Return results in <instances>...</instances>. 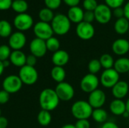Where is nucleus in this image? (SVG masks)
I'll return each instance as SVG.
<instances>
[{
	"instance_id": "obj_48",
	"label": "nucleus",
	"mask_w": 129,
	"mask_h": 128,
	"mask_svg": "<svg viewBox=\"0 0 129 128\" xmlns=\"http://www.w3.org/2000/svg\"><path fill=\"white\" fill-rule=\"evenodd\" d=\"M60 128H76L75 127V124H64L63 126H62Z\"/></svg>"
},
{
	"instance_id": "obj_24",
	"label": "nucleus",
	"mask_w": 129,
	"mask_h": 128,
	"mask_svg": "<svg viewBox=\"0 0 129 128\" xmlns=\"http://www.w3.org/2000/svg\"><path fill=\"white\" fill-rule=\"evenodd\" d=\"M51 76L57 84L63 82L66 78V71L63 67L54 66L51 70Z\"/></svg>"
},
{
	"instance_id": "obj_1",
	"label": "nucleus",
	"mask_w": 129,
	"mask_h": 128,
	"mask_svg": "<svg viewBox=\"0 0 129 128\" xmlns=\"http://www.w3.org/2000/svg\"><path fill=\"white\" fill-rule=\"evenodd\" d=\"M39 102L42 109L51 112L58 106L60 100L54 89L45 88L41 91Z\"/></svg>"
},
{
	"instance_id": "obj_52",
	"label": "nucleus",
	"mask_w": 129,
	"mask_h": 128,
	"mask_svg": "<svg viewBox=\"0 0 129 128\" xmlns=\"http://www.w3.org/2000/svg\"><path fill=\"white\" fill-rule=\"evenodd\" d=\"M1 114H2V112H1V109H0V117H1Z\"/></svg>"
},
{
	"instance_id": "obj_26",
	"label": "nucleus",
	"mask_w": 129,
	"mask_h": 128,
	"mask_svg": "<svg viewBox=\"0 0 129 128\" xmlns=\"http://www.w3.org/2000/svg\"><path fill=\"white\" fill-rule=\"evenodd\" d=\"M51 119L52 118H51V112L46 110H43V109H42L39 112L38 116H37V120H38L39 124L44 127L49 125L51 122Z\"/></svg>"
},
{
	"instance_id": "obj_27",
	"label": "nucleus",
	"mask_w": 129,
	"mask_h": 128,
	"mask_svg": "<svg viewBox=\"0 0 129 128\" xmlns=\"http://www.w3.org/2000/svg\"><path fill=\"white\" fill-rule=\"evenodd\" d=\"M28 3L25 0H14L12 2L11 8L17 14L26 13L28 10Z\"/></svg>"
},
{
	"instance_id": "obj_33",
	"label": "nucleus",
	"mask_w": 129,
	"mask_h": 128,
	"mask_svg": "<svg viewBox=\"0 0 129 128\" xmlns=\"http://www.w3.org/2000/svg\"><path fill=\"white\" fill-rule=\"evenodd\" d=\"M11 48L7 45H0V60L5 61L9 60V57L11 54Z\"/></svg>"
},
{
	"instance_id": "obj_18",
	"label": "nucleus",
	"mask_w": 129,
	"mask_h": 128,
	"mask_svg": "<svg viewBox=\"0 0 129 128\" xmlns=\"http://www.w3.org/2000/svg\"><path fill=\"white\" fill-rule=\"evenodd\" d=\"M70 60V55L67 51L64 50H58L57 51L53 53L51 61L55 66H64L68 63Z\"/></svg>"
},
{
	"instance_id": "obj_47",
	"label": "nucleus",
	"mask_w": 129,
	"mask_h": 128,
	"mask_svg": "<svg viewBox=\"0 0 129 128\" xmlns=\"http://www.w3.org/2000/svg\"><path fill=\"white\" fill-rule=\"evenodd\" d=\"M2 63H3V66H4L5 69V68H8V67L10 66L11 62H10V60H7L2 61Z\"/></svg>"
},
{
	"instance_id": "obj_20",
	"label": "nucleus",
	"mask_w": 129,
	"mask_h": 128,
	"mask_svg": "<svg viewBox=\"0 0 129 128\" xmlns=\"http://www.w3.org/2000/svg\"><path fill=\"white\" fill-rule=\"evenodd\" d=\"M26 55L20 51H13L9 57V60L12 65L17 67H23L26 65Z\"/></svg>"
},
{
	"instance_id": "obj_36",
	"label": "nucleus",
	"mask_w": 129,
	"mask_h": 128,
	"mask_svg": "<svg viewBox=\"0 0 129 128\" xmlns=\"http://www.w3.org/2000/svg\"><path fill=\"white\" fill-rule=\"evenodd\" d=\"M124 2L125 0H105L106 5L113 9L122 7V5L124 4Z\"/></svg>"
},
{
	"instance_id": "obj_49",
	"label": "nucleus",
	"mask_w": 129,
	"mask_h": 128,
	"mask_svg": "<svg viewBox=\"0 0 129 128\" xmlns=\"http://www.w3.org/2000/svg\"><path fill=\"white\" fill-rule=\"evenodd\" d=\"M4 70H5V67H4V66H3L2 61H1V60H0V76L2 75V73H3Z\"/></svg>"
},
{
	"instance_id": "obj_17",
	"label": "nucleus",
	"mask_w": 129,
	"mask_h": 128,
	"mask_svg": "<svg viewBox=\"0 0 129 128\" xmlns=\"http://www.w3.org/2000/svg\"><path fill=\"white\" fill-rule=\"evenodd\" d=\"M113 52L118 56H124L129 51V41L125 38H118L112 45Z\"/></svg>"
},
{
	"instance_id": "obj_46",
	"label": "nucleus",
	"mask_w": 129,
	"mask_h": 128,
	"mask_svg": "<svg viewBox=\"0 0 129 128\" xmlns=\"http://www.w3.org/2000/svg\"><path fill=\"white\" fill-rule=\"evenodd\" d=\"M123 9H124V13H125V17L129 20V2H128L125 5Z\"/></svg>"
},
{
	"instance_id": "obj_37",
	"label": "nucleus",
	"mask_w": 129,
	"mask_h": 128,
	"mask_svg": "<svg viewBox=\"0 0 129 128\" xmlns=\"http://www.w3.org/2000/svg\"><path fill=\"white\" fill-rule=\"evenodd\" d=\"M95 20V16L94 11H84V16H83V21L89 23H92V22Z\"/></svg>"
},
{
	"instance_id": "obj_31",
	"label": "nucleus",
	"mask_w": 129,
	"mask_h": 128,
	"mask_svg": "<svg viewBox=\"0 0 129 128\" xmlns=\"http://www.w3.org/2000/svg\"><path fill=\"white\" fill-rule=\"evenodd\" d=\"M46 43V47H47V50L49 51H51L53 53L57 51L58 50H60V41L56 38V37H51L48 39H47L45 41Z\"/></svg>"
},
{
	"instance_id": "obj_53",
	"label": "nucleus",
	"mask_w": 129,
	"mask_h": 128,
	"mask_svg": "<svg viewBox=\"0 0 129 128\" xmlns=\"http://www.w3.org/2000/svg\"><path fill=\"white\" fill-rule=\"evenodd\" d=\"M128 76H129V72H128Z\"/></svg>"
},
{
	"instance_id": "obj_50",
	"label": "nucleus",
	"mask_w": 129,
	"mask_h": 128,
	"mask_svg": "<svg viewBox=\"0 0 129 128\" xmlns=\"http://www.w3.org/2000/svg\"><path fill=\"white\" fill-rule=\"evenodd\" d=\"M125 104H126V111L129 113V97L128 98L127 101L125 102Z\"/></svg>"
},
{
	"instance_id": "obj_54",
	"label": "nucleus",
	"mask_w": 129,
	"mask_h": 128,
	"mask_svg": "<svg viewBox=\"0 0 129 128\" xmlns=\"http://www.w3.org/2000/svg\"><path fill=\"white\" fill-rule=\"evenodd\" d=\"M128 34H129V29H128Z\"/></svg>"
},
{
	"instance_id": "obj_6",
	"label": "nucleus",
	"mask_w": 129,
	"mask_h": 128,
	"mask_svg": "<svg viewBox=\"0 0 129 128\" xmlns=\"http://www.w3.org/2000/svg\"><path fill=\"white\" fill-rule=\"evenodd\" d=\"M100 79L97 75L88 73L83 76L80 81V88L85 94H91L94 91L98 89Z\"/></svg>"
},
{
	"instance_id": "obj_39",
	"label": "nucleus",
	"mask_w": 129,
	"mask_h": 128,
	"mask_svg": "<svg viewBox=\"0 0 129 128\" xmlns=\"http://www.w3.org/2000/svg\"><path fill=\"white\" fill-rule=\"evenodd\" d=\"M10 99V94L7 91L2 90L0 91V105L6 104Z\"/></svg>"
},
{
	"instance_id": "obj_32",
	"label": "nucleus",
	"mask_w": 129,
	"mask_h": 128,
	"mask_svg": "<svg viewBox=\"0 0 129 128\" xmlns=\"http://www.w3.org/2000/svg\"><path fill=\"white\" fill-rule=\"evenodd\" d=\"M102 69L101 63L98 59H92L88 64V69L89 73L97 75Z\"/></svg>"
},
{
	"instance_id": "obj_5",
	"label": "nucleus",
	"mask_w": 129,
	"mask_h": 128,
	"mask_svg": "<svg viewBox=\"0 0 129 128\" xmlns=\"http://www.w3.org/2000/svg\"><path fill=\"white\" fill-rule=\"evenodd\" d=\"M120 75L113 69H104L100 77V84L105 88H112L120 80Z\"/></svg>"
},
{
	"instance_id": "obj_35",
	"label": "nucleus",
	"mask_w": 129,
	"mask_h": 128,
	"mask_svg": "<svg viewBox=\"0 0 129 128\" xmlns=\"http://www.w3.org/2000/svg\"><path fill=\"white\" fill-rule=\"evenodd\" d=\"M44 2L46 8L53 11L57 9L60 6L62 0H44Z\"/></svg>"
},
{
	"instance_id": "obj_41",
	"label": "nucleus",
	"mask_w": 129,
	"mask_h": 128,
	"mask_svg": "<svg viewBox=\"0 0 129 128\" xmlns=\"http://www.w3.org/2000/svg\"><path fill=\"white\" fill-rule=\"evenodd\" d=\"M36 63H37V57H36L33 54H29L28 56H26V65L34 67L36 66Z\"/></svg>"
},
{
	"instance_id": "obj_3",
	"label": "nucleus",
	"mask_w": 129,
	"mask_h": 128,
	"mask_svg": "<svg viewBox=\"0 0 129 128\" xmlns=\"http://www.w3.org/2000/svg\"><path fill=\"white\" fill-rule=\"evenodd\" d=\"M54 33L57 35H64L70 29L71 22L68 17L63 14H57L54 15V19L51 22Z\"/></svg>"
},
{
	"instance_id": "obj_40",
	"label": "nucleus",
	"mask_w": 129,
	"mask_h": 128,
	"mask_svg": "<svg viewBox=\"0 0 129 128\" xmlns=\"http://www.w3.org/2000/svg\"><path fill=\"white\" fill-rule=\"evenodd\" d=\"M13 0H0V11H7L11 8Z\"/></svg>"
},
{
	"instance_id": "obj_55",
	"label": "nucleus",
	"mask_w": 129,
	"mask_h": 128,
	"mask_svg": "<svg viewBox=\"0 0 129 128\" xmlns=\"http://www.w3.org/2000/svg\"><path fill=\"white\" fill-rule=\"evenodd\" d=\"M13 1H14V0H13Z\"/></svg>"
},
{
	"instance_id": "obj_12",
	"label": "nucleus",
	"mask_w": 129,
	"mask_h": 128,
	"mask_svg": "<svg viewBox=\"0 0 129 128\" xmlns=\"http://www.w3.org/2000/svg\"><path fill=\"white\" fill-rule=\"evenodd\" d=\"M95 20L101 24L108 23L112 18L111 8L106 4H99L94 11Z\"/></svg>"
},
{
	"instance_id": "obj_16",
	"label": "nucleus",
	"mask_w": 129,
	"mask_h": 128,
	"mask_svg": "<svg viewBox=\"0 0 129 128\" xmlns=\"http://www.w3.org/2000/svg\"><path fill=\"white\" fill-rule=\"evenodd\" d=\"M112 94L115 99L123 100L128 94V83L125 81H119L112 88Z\"/></svg>"
},
{
	"instance_id": "obj_28",
	"label": "nucleus",
	"mask_w": 129,
	"mask_h": 128,
	"mask_svg": "<svg viewBox=\"0 0 129 128\" xmlns=\"http://www.w3.org/2000/svg\"><path fill=\"white\" fill-rule=\"evenodd\" d=\"M99 61L103 69H109L113 68L115 60L110 54H104L101 56Z\"/></svg>"
},
{
	"instance_id": "obj_14",
	"label": "nucleus",
	"mask_w": 129,
	"mask_h": 128,
	"mask_svg": "<svg viewBox=\"0 0 129 128\" xmlns=\"http://www.w3.org/2000/svg\"><path fill=\"white\" fill-rule=\"evenodd\" d=\"M107 100V95L101 89H97L89 94L88 102L91 105V106L94 109L102 108L103 106L105 104Z\"/></svg>"
},
{
	"instance_id": "obj_2",
	"label": "nucleus",
	"mask_w": 129,
	"mask_h": 128,
	"mask_svg": "<svg viewBox=\"0 0 129 128\" xmlns=\"http://www.w3.org/2000/svg\"><path fill=\"white\" fill-rule=\"evenodd\" d=\"M93 108L86 100H77L71 106V113L76 120L88 119L91 117Z\"/></svg>"
},
{
	"instance_id": "obj_25",
	"label": "nucleus",
	"mask_w": 129,
	"mask_h": 128,
	"mask_svg": "<svg viewBox=\"0 0 129 128\" xmlns=\"http://www.w3.org/2000/svg\"><path fill=\"white\" fill-rule=\"evenodd\" d=\"M91 117L95 122L99 124H104L107 121L108 118V113L103 108L94 109H93Z\"/></svg>"
},
{
	"instance_id": "obj_4",
	"label": "nucleus",
	"mask_w": 129,
	"mask_h": 128,
	"mask_svg": "<svg viewBox=\"0 0 129 128\" xmlns=\"http://www.w3.org/2000/svg\"><path fill=\"white\" fill-rule=\"evenodd\" d=\"M18 76L23 84L26 85H33L38 81L39 73L35 67L25 65L20 69Z\"/></svg>"
},
{
	"instance_id": "obj_13",
	"label": "nucleus",
	"mask_w": 129,
	"mask_h": 128,
	"mask_svg": "<svg viewBox=\"0 0 129 128\" xmlns=\"http://www.w3.org/2000/svg\"><path fill=\"white\" fill-rule=\"evenodd\" d=\"M26 44V37L23 32H13L8 38V46L13 51H20Z\"/></svg>"
},
{
	"instance_id": "obj_21",
	"label": "nucleus",
	"mask_w": 129,
	"mask_h": 128,
	"mask_svg": "<svg viewBox=\"0 0 129 128\" xmlns=\"http://www.w3.org/2000/svg\"><path fill=\"white\" fill-rule=\"evenodd\" d=\"M67 16L68 17L71 23L79 24V23L83 21L84 11L79 6L72 7L70 8Z\"/></svg>"
},
{
	"instance_id": "obj_22",
	"label": "nucleus",
	"mask_w": 129,
	"mask_h": 128,
	"mask_svg": "<svg viewBox=\"0 0 129 128\" xmlns=\"http://www.w3.org/2000/svg\"><path fill=\"white\" fill-rule=\"evenodd\" d=\"M113 69L120 75L125 74L129 72V58L121 57L115 60Z\"/></svg>"
},
{
	"instance_id": "obj_43",
	"label": "nucleus",
	"mask_w": 129,
	"mask_h": 128,
	"mask_svg": "<svg viewBox=\"0 0 129 128\" xmlns=\"http://www.w3.org/2000/svg\"><path fill=\"white\" fill-rule=\"evenodd\" d=\"M63 1L67 6H69L70 8L79 6V5L80 3V0H63Z\"/></svg>"
},
{
	"instance_id": "obj_45",
	"label": "nucleus",
	"mask_w": 129,
	"mask_h": 128,
	"mask_svg": "<svg viewBox=\"0 0 129 128\" xmlns=\"http://www.w3.org/2000/svg\"><path fill=\"white\" fill-rule=\"evenodd\" d=\"M8 125V121L5 117H0V128H7Z\"/></svg>"
},
{
	"instance_id": "obj_34",
	"label": "nucleus",
	"mask_w": 129,
	"mask_h": 128,
	"mask_svg": "<svg viewBox=\"0 0 129 128\" xmlns=\"http://www.w3.org/2000/svg\"><path fill=\"white\" fill-rule=\"evenodd\" d=\"M83 8L85 11H94L97 8L98 4L96 0H84L83 1Z\"/></svg>"
},
{
	"instance_id": "obj_42",
	"label": "nucleus",
	"mask_w": 129,
	"mask_h": 128,
	"mask_svg": "<svg viewBox=\"0 0 129 128\" xmlns=\"http://www.w3.org/2000/svg\"><path fill=\"white\" fill-rule=\"evenodd\" d=\"M113 15H114L117 19H119V18H122V17H125L124 9H123V8H122V7L116 8L113 9Z\"/></svg>"
},
{
	"instance_id": "obj_10",
	"label": "nucleus",
	"mask_w": 129,
	"mask_h": 128,
	"mask_svg": "<svg viewBox=\"0 0 129 128\" xmlns=\"http://www.w3.org/2000/svg\"><path fill=\"white\" fill-rule=\"evenodd\" d=\"M33 32L36 38L46 41L53 36L54 32L50 23L39 21L33 26Z\"/></svg>"
},
{
	"instance_id": "obj_15",
	"label": "nucleus",
	"mask_w": 129,
	"mask_h": 128,
	"mask_svg": "<svg viewBox=\"0 0 129 128\" xmlns=\"http://www.w3.org/2000/svg\"><path fill=\"white\" fill-rule=\"evenodd\" d=\"M29 51L36 57H43L48 51L45 41L38 38H33L29 44Z\"/></svg>"
},
{
	"instance_id": "obj_51",
	"label": "nucleus",
	"mask_w": 129,
	"mask_h": 128,
	"mask_svg": "<svg viewBox=\"0 0 129 128\" xmlns=\"http://www.w3.org/2000/svg\"><path fill=\"white\" fill-rule=\"evenodd\" d=\"M122 116H123L124 118H128V117H129V113L128 112H127V111H126V112H125V113H124V114L122 115Z\"/></svg>"
},
{
	"instance_id": "obj_19",
	"label": "nucleus",
	"mask_w": 129,
	"mask_h": 128,
	"mask_svg": "<svg viewBox=\"0 0 129 128\" xmlns=\"http://www.w3.org/2000/svg\"><path fill=\"white\" fill-rule=\"evenodd\" d=\"M110 111L114 115H122L126 112V104L122 100L114 99L109 106Z\"/></svg>"
},
{
	"instance_id": "obj_30",
	"label": "nucleus",
	"mask_w": 129,
	"mask_h": 128,
	"mask_svg": "<svg viewBox=\"0 0 129 128\" xmlns=\"http://www.w3.org/2000/svg\"><path fill=\"white\" fill-rule=\"evenodd\" d=\"M54 14L52 10L48 8H42L39 12V17L40 19V21L45 22V23H50L54 19Z\"/></svg>"
},
{
	"instance_id": "obj_9",
	"label": "nucleus",
	"mask_w": 129,
	"mask_h": 128,
	"mask_svg": "<svg viewBox=\"0 0 129 128\" xmlns=\"http://www.w3.org/2000/svg\"><path fill=\"white\" fill-rule=\"evenodd\" d=\"M23 82L18 75H10L7 76L2 81L3 90L11 94H16L22 88Z\"/></svg>"
},
{
	"instance_id": "obj_11",
	"label": "nucleus",
	"mask_w": 129,
	"mask_h": 128,
	"mask_svg": "<svg viewBox=\"0 0 129 128\" xmlns=\"http://www.w3.org/2000/svg\"><path fill=\"white\" fill-rule=\"evenodd\" d=\"M76 32L77 36L82 40H90L91 39L95 33V29L92 23L81 22L76 26Z\"/></svg>"
},
{
	"instance_id": "obj_29",
	"label": "nucleus",
	"mask_w": 129,
	"mask_h": 128,
	"mask_svg": "<svg viewBox=\"0 0 129 128\" xmlns=\"http://www.w3.org/2000/svg\"><path fill=\"white\" fill-rule=\"evenodd\" d=\"M12 34V26L6 20H0V37L9 38Z\"/></svg>"
},
{
	"instance_id": "obj_23",
	"label": "nucleus",
	"mask_w": 129,
	"mask_h": 128,
	"mask_svg": "<svg viewBox=\"0 0 129 128\" xmlns=\"http://www.w3.org/2000/svg\"><path fill=\"white\" fill-rule=\"evenodd\" d=\"M129 20L125 17L117 19L114 23V30L119 35H125L128 32Z\"/></svg>"
},
{
	"instance_id": "obj_8",
	"label": "nucleus",
	"mask_w": 129,
	"mask_h": 128,
	"mask_svg": "<svg viewBox=\"0 0 129 128\" xmlns=\"http://www.w3.org/2000/svg\"><path fill=\"white\" fill-rule=\"evenodd\" d=\"M14 27L20 32L29 30L33 26V19L32 16L27 13L17 14L13 21Z\"/></svg>"
},
{
	"instance_id": "obj_44",
	"label": "nucleus",
	"mask_w": 129,
	"mask_h": 128,
	"mask_svg": "<svg viewBox=\"0 0 129 128\" xmlns=\"http://www.w3.org/2000/svg\"><path fill=\"white\" fill-rule=\"evenodd\" d=\"M101 128H119V127L113 121H106L103 124Z\"/></svg>"
},
{
	"instance_id": "obj_38",
	"label": "nucleus",
	"mask_w": 129,
	"mask_h": 128,
	"mask_svg": "<svg viewBox=\"0 0 129 128\" xmlns=\"http://www.w3.org/2000/svg\"><path fill=\"white\" fill-rule=\"evenodd\" d=\"M75 127L76 128H90L91 124L88 119H81L76 121Z\"/></svg>"
},
{
	"instance_id": "obj_7",
	"label": "nucleus",
	"mask_w": 129,
	"mask_h": 128,
	"mask_svg": "<svg viewBox=\"0 0 129 128\" xmlns=\"http://www.w3.org/2000/svg\"><path fill=\"white\" fill-rule=\"evenodd\" d=\"M58 98L62 101H70L75 95V90L73 85L68 82L63 81L58 83L54 89Z\"/></svg>"
}]
</instances>
